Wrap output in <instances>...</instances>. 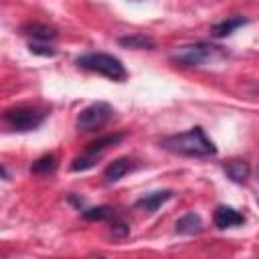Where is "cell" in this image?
<instances>
[{
  "label": "cell",
  "instance_id": "1",
  "mask_svg": "<svg viewBox=\"0 0 259 259\" xmlns=\"http://www.w3.org/2000/svg\"><path fill=\"white\" fill-rule=\"evenodd\" d=\"M160 148L188 158H210L217 154V146L206 138L202 127H190L182 134H172L160 140Z\"/></svg>",
  "mask_w": 259,
  "mask_h": 259
},
{
  "label": "cell",
  "instance_id": "2",
  "mask_svg": "<svg viewBox=\"0 0 259 259\" xmlns=\"http://www.w3.org/2000/svg\"><path fill=\"white\" fill-rule=\"evenodd\" d=\"M75 65L79 69L103 75L111 81H125L127 79V71H125L123 63L117 57L107 55V53H85V55L75 59Z\"/></svg>",
  "mask_w": 259,
  "mask_h": 259
},
{
  "label": "cell",
  "instance_id": "3",
  "mask_svg": "<svg viewBox=\"0 0 259 259\" xmlns=\"http://www.w3.org/2000/svg\"><path fill=\"white\" fill-rule=\"evenodd\" d=\"M47 119V111L36 105H16L4 111V121L14 132H32Z\"/></svg>",
  "mask_w": 259,
  "mask_h": 259
},
{
  "label": "cell",
  "instance_id": "4",
  "mask_svg": "<svg viewBox=\"0 0 259 259\" xmlns=\"http://www.w3.org/2000/svg\"><path fill=\"white\" fill-rule=\"evenodd\" d=\"M217 55H221L219 47H212L208 42H192V45L178 47L170 55V61L178 67H200L202 63L210 61Z\"/></svg>",
  "mask_w": 259,
  "mask_h": 259
},
{
  "label": "cell",
  "instance_id": "5",
  "mask_svg": "<svg viewBox=\"0 0 259 259\" xmlns=\"http://www.w3.org/2000/svg\"><path fill=\"white\" fill-rule=\"evenodd\" d=\"M113 117V107L107 101H95L79 111L77 115V130L79 132H95L103 127Z\"/></svg>",
  "mask_w": 259,
  "mask_h": 259
},
{
  "label": "cell",
  "instance_id": "6",
  "mask_svg": "<svg viewBox=\"0 0 259 259\" xmlns=\"http://www.w3.org/2000/svg\"><path fill=\"white\" fill-rule=\"evenodd\" d=\"M212 221H214V227L225 231V229H233V227H239L245 223V214H241L239 210H235L233 206H225V204H219L214 208V214H212Z\"/></svg>",
  "mask_w": 259,
  "mask_h": 259
},
{
  "label": "cell",
  "instance_id": "7",
  "mask_svg": "<svg viewBox=\"0 0 259 259\" xmlns=\"http://www.w3.org/2000/svg\"><path fill=\"white\" fill-rule=\"evenodd\" d=\"M172 190H156V192H150V194H144L142 198L136 200V208H142L146 212H156L166 200L172 198Z\"/></svg>",
  "mask_w": 259,
  "mask_h": 259
},
{
  "label": "cell",
  "instance_id": "8",
  "mask_svg": "<svg viewBox=\"0 0 259 259\" xmlns=\"http://www.w3.org/2000/svg\"><path fill=\"white\" fill-rule=\"evenodd\" d=\"M134 168H136L134 160H130V158H117V160H113V162L105 168L103 178H105V182H107V184H113V182L121 180L127 172H132Z\"/></svg>",
  "mask_w": 259,
  "mask_h": 259
},
{
  "label": "cell",
  "instance_id": "9",
  "mask_svg": "<svg viewBox=\"0 0 259 259\" xmlns=\"http://www.w3.org/2000/svg\"><path fill=\"white\" fill-rule=\"evenodd\" d=\"M20 30H22L24 36H28V38H32V40H45V42H49V40H53V38L57 36V30H55L53 26L40 24V22L24 24Z\"/></svg>",
  "mask_w": 259,
  "mask_h": 259
},
{
  "label": "cell",
  "instance_id": "10",
  "mask_svg": "<svg viewBox=\"0 0 259 259\" xmlns=\"http://www.w3.org/2000/svg\"><path fill=\"white\" fill-rule=\"evenodd\" d=\"M202 219L196 212H186L176 221V233L178 235H198L202 231Z\"/></svg>",
  "mask_w": 259,
  "mask_h": 259
},
{
  "label": "cell",
  "instance_id": "11",
  "mask_svg": "<svg viewBox=\"0 0 259 259\" xmlns=\"http://www.w3.org/2000/svg\"><path fill=\"white\" fill-rule=\"evenodd\" d=\"M247 22H249V20L243 18V16H231V18H225V20L217 22V24L210 28V34L217 36V38H223V36L233 34L239 26H243V24H247Z\"/></svg>",
  "mask_w": 259,
  "mask_h": 259
},
{
  "label": "cell",
  "instance_id": "12",
  "mask_svg": "<svg viewBox=\"0 0 259 259\" xmlns=\"http://www.w3.org/2000/svg\"><path fill=\"white\" fill-rule=\"evenodd\" d=\"M223 168H225L227 176H229L233 182H245L247 176H249V164H247L245 160H231V162H227Z\"/></svg>",
  "mask_w": 259,
  "mask_h": 259
},
{
  "label": "cell",
  "instance_id": "13",
  "mask_svg": "<svg viewBox=\"0 0 259 259\" xmlns=\"http://www.w3.org/2000/svg\"><path fill=\"white\" fill-rule=\"evenodd\" d=\"M117 42H119L121 47L140 49V51H142V49H154V47H156L154 38H150V36H146V34H127V36H119Z\"/></svg>",
  "mask_w": 259,
  "mask_h": 259
},
{
  "label": "cell",
  "instance_id": "14",
  "mask_svg": "<svg viewBox=\"0 0 259 259\" xmlns=\"http://www.w3.org/2000/svg\"><path fill=\"white\" fill-rule=\"evenodd\" d=\"M55 170H57V158H55V154H45L38 160H34L32 166H30V172L32 174H38V176H49Z\"/></svg>",
  "mask_w": 259,
  "mask_h": 259
},
{
  "label": "cell",
  "instance_id": "15",
  "mask_svg": "<svg viewBox=\"0 0 259 259\" xmlns=\"http://www.w3.org/2000/svg\"><path fill=\"white\" fill-rule=\"evenodd\" d=\"M99 156H101V152H89V150H85L81 156H77L71 162V170L73 172H85V170L93 168L99 162Z\"/></svg>",
  "mask_w": 259,
  "mask_h": 259
},
{
  "label": "cell",
  "instance_id": "16",
  "mask_svg": "<svg viewBox=\"0 0 259 259\" xmlns=\"http://www.w3.org/2000/svg\"><path fill=\"white\" fill-rule=\"evenodd\" d=\"M81 217L85 221H109L115 217V208L113 206H93V208H81Z\"/></svg>",
  "mask_w": 259,
  "mask_h": 259
},
{
  "label": "cell",
  "instance_id": "17",
  "mask_svg": "<svg viewBox=\"0 0 259 259\" xmlns=\"http://www.w3.org/2000/svg\"><path fill=\"white\" fill-rule=\"evenodd\" d=\"M123 138H125V134H107V136H101V138H97V140L89 142L85 150H89V152H103L105 148L119 144Z\"/></svg>",
  "mask_w": 259,
  "mask_h": 259
},
{
  "label": "cell",
  "instance_id": "18",
  "mask_svg": "<svg viewBox=\"0 0 259 259\" xmlns=\"http://www.w3.org/2000/svg\"><path fill=\"white\" fill-rule=\"evenodd\" d=\"M28 51H30L32 55H40V57H55V55H57V49L51 47V45L45 42V40H30V42H28Z\"/></svg>",
  "mask_w": 259,
  "mask_h": 259
},
{
  "label": "cell",
  "instance_id": "19",
  "mask_svg": "<svg viewBox=\"0 0 259 259\" xmlns=\"http://www.w3.org/2000/svg\"><path fill=\"white\" fill-rule=\"evenodd\" d=\"M127 233H130V227H127L125 223H113V225H111V235H113V237L123 239Z\"/></svg>",
  "mask_w": 259,
  "mask_h": 259
},
{
  "label": "cell",
  "instance_id": "20",
  "mask_svg": "<svg viewBox=\"0 0 259 259\" xmlns=\"http://www.w3.org/2000/svg\"><path fill=\"white\" fill-rule=\"evenodd\" d=\"M2 176H4V180H8V170H6V166H2Z\"/></svg>",
  "mask_w": 259,
  "mask_h": 259
},
{
  "label": "cell",
  "instance_id": "21",
  "mask_svg": "<svg viewBox=\"0 0 259 259\" xmlns=\"http://www.w3.org/2000/svg\"><path fill=\"white\" fill-rule=\"evenodd\" d=\"M134 2H140V0H134Z\"/></svg>",
  "mask_w": 259,
  "mask_h": 259
},
{
  "label": "cell",
  "instance_id": "22",
  "mask_svg": "<svg viewBox=\"0 0 259 259\" xmlns=\"http://www.w3.org/2000/svg\"><path fill=\"white\" fill-rule=\"evenodd\" d=\"M257 202H259V200H257Z\"/></svg>",
  "mask_w": 259,
  "mask_h": 259
}]
</instances>
